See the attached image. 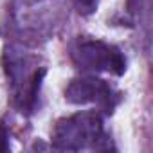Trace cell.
I'll use <instances>...</instances> for the list:
<instances>
[{"mask_svg":"<svg viewBox=\"0 0 153 153\" xmlns=\"http://www.w3.org/2000/svg\"><path fill=\"white\" fill-rule=\"evenodd\" d=\"M101 135V121L96 114H76L56 124L52 139L61 149H81L96 142Z\"/></svg>","mask_w":153,"mask_h":153,"instance_id":"obj_1","label":"cell"},{"mask_svg":"<svg viewBox=\"0 0 153 153\" xmlns=\"http://www.w3.org/2000/svg\"><path fill=\"white\" fill-rule=\"evenodd\" d=\"M74 61L92 70H106L114 74H123L126 68V61L123 54L103 42H81L72 52Z\"/></svg>","mask_w":153,"mask_h":153,"instance_id":"obj_2","label":"cell"},{"mask_svg":"<svg viewBox=\"0 0 153 153\" xmlns=\"http://www.w3.org/2000/svg\"><path fill=\"white\" fill-rule=\"evenodd\" d=\"M67 99L70 103H103L110 99V87L94 78H85V79H74L68 88H67Z\"/></svg>","mask_w":153,"mask_h":153,"instance_id":"obj_3","label":"cell"},{"mask_svg":"<svg viewBox=\"0 0 153 153\" xmlns=\"http://www.w3.org/2000/svg\"><path fill=\"white\" fill-rule=\"evenodd\" d=\"M9 149V133L4 123L0 121V151H7Z\"/></svg>","mask_w":153,"mask_h":153,"instance_id":"obj_4","label":"cell"},{"mask_svg":"<svg viewBox=\"0 0 153 153\" xmlns=\"http://www.w3.org/2000/svg\"><path fill=\"white\" fill-rule=\"evenodd\" d=\"M74 2L78 4L79 11H81V9H83V11H92L94 6H96V0H74Z\"/></svg>","mask_w":153,"mask_h":153,"instance_id":"obj_5","label":"cell"}]
</instances>
